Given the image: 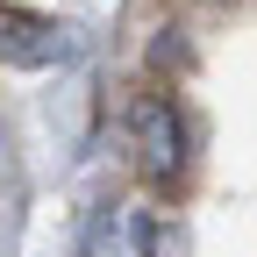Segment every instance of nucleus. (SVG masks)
I'll use <instances>...</instances> for the list:
<instances>
[{"label":"nucleus","mask_w":257,"mask_h":257,"mask_svg":"<svg viewBox=\"0 0 257 257\" xmlns=\"http://www.w3.org/2000/svg\"><path fill=\"white\" fill-rule=\"evenodd\" d=\"M128 150H136L143 186H179L186 179V121H179V107L157 100V93H143V100L128 107Z\"/></svg>","instance_id":"1"},{"label":"nucleus","mask_w":257,"mask_h":257,"mask_svg":"<svg viewBox=\"0 0 257 257\" xmlns=\"http://www.w3.org/2000/svg\"><path fill=\"white\" fill-rule=\"evenodd\" d=\"M57 57H72V29L64 22L0 8V64H57Z\"/></svg>","instance_id":"2"},{"label":"nucleus","mask_w":257,"mask_h":257,"mask_svg":"<svg viewBox=\"0 0 257 257\" xmlns=\"http://www.w3.org/2000/svg\"><path fill=\"white\" fill-rule=\"evenodd\" d=\"M150 243H157L150 214H143L136 200H107L100 214L86 221V243H79V257H150Z\"/></svg>","instance_id":"3"}]
</instances>
